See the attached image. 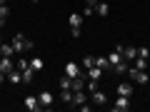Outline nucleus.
Instances as JSON below:
<instances>
[{
	"mask_svg": "<svg viewBox=\"0 0 150 112\" xmlns=\"http://www.w3.org/2000/svg\"><path fill=\"white\" fill-rule=\"evenodd\" d=\"M33 48H35V43L28 40L23 32H18V35L13 37V50H15V52H28V50H33Z\"/></svg>",
	"mask_w": 150,
	"mask_h": 112,
	"instance_id": "1",
	"label": "nucleus"
},
{
	"mask_svg": "<svg viewBox=\"0 0 150 112\" xmlns=\"http://www.w3.org/2000/svg\"><path fill=\"white\" fill-rule=\"evenodd\" d=\"M128 75H130V80L133 82H138V85H148V72L145 70H135V67H128Z\"/></svg>",
	"mask_w": 150,
	"mask_h": 112,
	"instance_id": "2",
	"label": "nucleus"
},
{
	"mask_svg": "<svg viewBox=\"0 0 150 112\" xmlns=\"http://www.w3.org/2000/svg\"><path fill=\"white\" fill-rule=\"evenodd\" d=\"M63 75H68V77H80V75H85V72H83V65L68 62V65H65V70H63Z\"/></svg>",
	"mask_w": 150,
	"mask_h": 112,
	"instance_id": "3",
	"label": "nucleus"
},
{
	"mask_svg": "<svg viewBox=\"0 0 150 112\" xmlns=\"http://www.w3.org/2000/svg\"><path fill=\"white\" fill-rule=\"evenodd\" d=\"M38 100H40V105H43V110H50V105L55 102V97H53V92H50V90H43L40 95H38Z\"/></svg>",
	"mask_w": 150,
	"mask_h": 112,
	"instance_id": "4",
	"label": "nucleus"
},
{
	"mask_svg": "<svg viewBox=\"0 0 150 112\" xmlns=\"http://www.w3.org/2000/svg\"><path fill=\"white\" fill-rule=\"evenodd\" d=\"M108 62H110V67L115 70V67H118V65H123V62H128V60L123 57V52H118V50H112V52L108 55Z\"/></svg>",
	"mask_w": 150,
	"mask_h": 112,
	"instance_id": "5",
	"label": "nucleus"
},
{
	"mask_svg": "<svg viewBox=\"0 0 150 112\" xmlns=\"http://www.w3.org/2000/svg\"><path fill=\"white\" fill-rule=\"evenodd\" d=\"M25 110L38 112V110H43V105H40V100H38L35 95H28V97H25Z\"/></svg>",
	"mask_w": 150,
	"mask_h": 112,
	"instance_id": "6",
	"label": "nucleus"
},
{
	"mask_svg": "<svg viewBox=\"0 0 150 112\" xmlns=\"http://www.w3.org/2000/svg\"><path fill=\"white\" fill-rule=\"evenodd\" d=\"M115 110L118 112H128L130 110V97H125V95H118V100H115Z\"/></svg>",
	"mask_w": 150,
	"mask_h": 112,
	"instance_id": "7",
	"label": "nucleus"
},
{
	"mask_svg": "<svg viewBox=\"0 0 150 112\" xmlns=\"http://www.w3.org/2000/svg\"><path fill=\"white\" fill-rule=\"evenodd\" d=\"M88 97H90V95H88L85 90H75V92H73V102H70V105H83V102H88Z\"/></svg>",
	"mask_w": 150,
	"mask_h": 112,
	"instance_id": "8",
	"label": "nucleus"
},
{
	"mask_svg": "<svg viewBox=\"0 0 150 112\" xmlns=\"http://www.w3.org/2000/svg\"><path fill=\"white\" fill-rule=\"evenodd\" d=\"M120 52H123V57L128 60V62L138 57V48H133V45H123V50H120Z\"/></svg>",
	"mask_w": 150,
	"mask_h": 112,
	"instance_id": "9",
	"label": "nucleus"
},
{
	"mask_svg": "<svg viewBox=\"0 0 150 112\" xmlns=\"http://www.w3.org/2000/svg\"><path fill=\"white\" fill-rule=\"evenodd\" d=\"M90 100L95 102V105H108V95H105V92H100V90H93L90 92Z\"/></svg>",
	"mask_w": 150,
	"mask_h": 112,
	"instance_id": "10",
	"label": "nucleus"
},
{
	"mask_svg": "<svg viewBox=\"0 0 150 112\" xmlns=\"http://www.w3.org/2000/svg\"><path fill=\"white\" fill-rule=\"evenodd\" d=\"M85 77H88V80H100V77H103V70L98 67V65H93V67L85 70Z\"/></svg>",
	"mask_w": 150,
	"mask_h": 112,
	"instance_id": "11",
	"label": "nucleus"
},
{
	"mask_svg": "<svg viewBox=\"0 0 150 112\" xmlns=\"http://www.w3.org/2000/svg\"><path fill=\"white\" fill-rule=\"evenodd\" d=\"M8 82H13V85H20V82H23V72H20L18 67H13L10 72H8Z\"/></svg>",
	"mask_w": 150,
	"mask_h": 112,
	"instance_id": "12",
	"label": "nucleus"
},
{
	"mask_svg": "<svg viewBox=\"0 0 150 112\" xmlns=\"http://www.w3.org/2000/svg\"><path fill=\"white\" fill-rule=\"evenodd\" d=\"M15 67V62H13V57H3V55H0V70H3V72H10V70Z\"/></svg>",
	"mask_w": 150,
	"mask_h": 112,
	"instance_id": "13",
	"label": "nucleus"
},
{
	"mask_svg": "<svg viewBox=\"0 0 150 112\" xmlns=\"http://www.w3.org/2000/svg\"><path fill=\"white\" fill-rule=\"evenodd\" d=\"M68 22H70V27H80L83 25V13H70Z\"/></svg>",
	"mask_w": 150,
	"mask_h": 112,
	"instance_id": "14",
	"label": "nucleus"
},
{
	"mask_svg": "<svg viewBox=\"0 0 150 112\" xmlns=\"http://www.w3.org/2000/svg\"><path fill=\"white\" fill-rule=\"evenodd\" d=\"M118 95L130 97V95H133V85H130V82H120V85H118Z\"/></svg>",
	"mask_w": 150,
	"mask_h": 112,
	"instance_id": "15",
	"label": "nucleus"
},
{
	"mask_svg": "<svg viewBox=\"0 0 150 112\" xmlns=\"http://www.w3.org/2000/svg\"><path fill=\"white\" fill-rule=\"evenodd\" d=\"M95 13L100 18H108V13H110V5H108V3H100V0H98V5H95Z\"/></svg>",
	"mask_w": 150,
	"mask_h": 112,
	"instance_id": "16",
	"label": "nucleus"
},
{
	"mask_svg": "<svg viewBox=\"0 0 150 112\" xmlns=\"http://www.w3.org/2000/svg\"><path fill=\"white\" fill-rule=\"evenodd\" d=\"M0 55H3V57H13V55H15L13 45H5V43H0Z\"/></svg>",
	"mask_w": 150,
	"mask_h": 112,
	"instance_id": "17",
	"label": "nucleus"
},
{
	"mask_svg": "<svg viewBox=\"0 0 150 112\" xmlns=\"http://www.w3.org/2000/svg\"><path fill=\"white\" fill-rule=\"evenodd\" d=\"M58 85H60V90H70L73 87V77H68V75H63L58 80Z\"/></svg>",
	"mask_w": 150,
	"mask_h": 112,
	"instance_id": "18",
	"label": "nucleus"
},
{
	"mask_svg": "<svg viewBox=\"0 0 150 112\" xmlns=\"http://www.w3.org/2000/svg\"><path fill=\"white\" fill-rule=\"evenodd\" d=\"M33 77H35V70H33V67H25V70H23V82H25V85H30Z\"/></svg>",
	"mask_w": 150,
	"mask_h": 112,
	"instance_id": "19",
	"label": "nucleus"
},
{
	"mask_svg": "<svg viewBox=\"0 0 150 112\" xmlns=\"http://www.w3.org/2000/svg\"><path fill=\"white\" fill-rule=\"evenodd\" d=\"M8 18H10V8H8V5H0V25H5Z\"/></svg>",
	"mask_w": 150,
	"mask_h": 112,
	"instance_id": "20",
	"label": "nucleus"
},
{
	"mask_svg": "<svg viewBox=\"0 0 150 112\" xmlns=\"http://www.w3.org/2000/svg\"><path fill=\"white\" fill-rule=\"evenodd\" d=\"M30 67L35 70V72H40V70L45 67V62H43V57H33V60H30Z\"/></svg>",
	"mask_w": 150,
	"mask_h": 112,
	"instance_id": "21",
	"label": "nucleus"
},
{
	"mask_svg": "<svg viewBox=\"0 0 150 112\" xmlns=\"http://www.w3.org/2000/svg\"><path fill=\"white\" fill-rule=\"evenodd\" d=\"M83 70H88V67H93V65H95V57H93V55H85V57H83Z\"/></svg>",
	"mask_w": 150,
	"mask_h": 112,
	"instance_id": "22",
	"label": "nucleus"
},
{
	"mask_svg": "<svg viewBox=\"0 0 150 112\" xmlns=\"http://www.w3.org/2000/svg\"><path fill=\"white\" fill-rule=\"evenodd\" d=\"M60 100L70 105V102H73V90H60Z\"/></svg>",
	"mask_w": 150,
	"mask_h": 112,
	"instance_id": "23",
	"label": "nucleus"
},
{
	"mask_svg": "<svg viewBox=\"0 0 150 112\" xmlns=\"http://www.w3.org/2000/svg\"><path fill=\"white\" fill-rule=\"evenodd\" d=\"M95 65H98V67L103 70V72H105V70L110 67V62H108V57H95Z\"/></svg>",
	"mask_w": 150,
	"mask_h": 112,
	"instance_id": "24",
	"label": "nucleus"
},
{
	"mask_svg": "<svg viewBox=\"0 0 150 112\" xmlns=\"http://www.w3.org/2000/svg\"><path fill=\"white\" fill-rule=\"evenodd\" d=\"M135 70H148V60L145 57H135Z\"/></svg>",
	"mask_w": 150,
	"mask_h": 112,
	"instance_id": "25",
	"label": "nucleus"
},
{
	"mask_svg": "<svg viewBox=\"0 0 150 112\" xmlns=\"http://www.w3.org/2000/svg\"><path fill=\"white\" fill-rule=\"evenodd\" d=\"M93 13H95V5H85V8H83V18L93 15Z\"/></svg>",
	"mask_w": 150,
	"mask_h": 112,
	"instance_id": "26",
	"label": "nucleus"
},
{
	"mask_svg": "<svg viewBox=\"0 0 150 112\" xmlns=\"http://www.w3.org/2000/svg\"><path fill=\"white\" fill-rule=\"evenodd\" d=\"M138 57H145V60H148V57H150V50H148V48H138Z\"/></svg>",
	"mask_w": 150,
	"mask_h": 112,
	"instance_id": "27",
	"label": "nucleus"
},
{
	"mask_svg": "<svg viewBox=\"0 0 150 112\" xmlns=\"http://www.w3.org/2000/svg\"><path fill=\"white\" fill-rule=\"evenodd\" d=\"M70 35H73L75 40H78V37H80V27H70Z\"/></svg>",
	"mask_w": 150,
	"mask_h": 112,
	"instance_id": "28",
	"label": "nucleus"
},
{
	"mask_svg": "<svg viewBox=\"0 0 150 112\" xmlns=\"http://www.w3.org/2000/svg\"><path fill=\"white\" fill-rule=\"evenodd\" d=\"M85 5H98V0H85Z\"/></svg>",
	"mask_w": 150,
	"mask_h": 112,
	"instance_id": "29",
	"label": "nucleus"
},
{
	"mask_svg": "<svg viewBox=\"0 0 150 112\" xmlns=\"http://www.w3.org/2000/svg\"><path fill=\"white\" fill-rule=\"evenodd\" d=\"M5 3H8V0H0V5H5Z\"/></svg>",
	"mask_w": 150,
	"mask_h": 112,
	"instance_id": "30",
	"label": "nucleus"
},
{
	"mask_svg": "<svg viewBox=\"0 0 150 112\" xmlns=\"http://www.w3.org/2000/svg\"><path fill=\"white\" fill-rule=\"evenodd\" d=\"M33 3H40V0H33Z\"/></svg>",
	"mask_w": 150,
	"mask_h": 112,
	"instance_id": "31",
	"label": "nucleus"
},
{
	"mask_svg": "<svg viewBox=\"0 0 150 112\" xmlns=\"http://www.w3.org/2000/svg\"><path fill=\"white\" fill-rule=\"evenodd\" d=\"M8 3H13V0H8Z\"/></svg>",
	"mask_w": 150,
	"mask_h": 112,
	"instance_id": "32",
	"label": "nucleus"
}]
</instances>
